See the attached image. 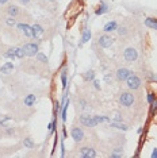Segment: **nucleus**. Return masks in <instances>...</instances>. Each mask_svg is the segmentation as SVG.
Instances as JSON below:
<instances>
[{
  "label": "nucleus",
  "mask_w": 157,
  "mask_h": 158,
  "mask_svg": "<svg viewBox=\"0 0 157 158\" xmlns=\"http://www.w3.org/2000/svg\"><path fill=\"white\" fill-rule=\"evenodd\" d=\"M0 12L3 14H7V15L15 18L18 22H26V23H30L33 19V15L27 11L26 8L20 7L19 4H14V3H8L7 6H3L0 8Z\"/></svg>",
  "instance_id": "1"
},
{
  "label": "nucleus",
  "mask_w": 157,
  "mask_h": 158,
  "mask_svg": "<svg viewBox=\"0 0 157 158\" xmlns=\"http://www.w3.org/2000/svg\"><path fill=\"white\" fill-rule=\"evenodd\" d=\"M0 57L14 61V60H23L26 56H24L22 46H12V45L0 44Z\"/></svg>",
  "instance_id": "2"
},
{
  "label": "nucleus",
  "mask_w": 157,
  "mask_h": 158,
  "mask_svg": "<svg viewBox=\"0 0 157 158\" xmlns=\"http://www.w3.org/2000/svg\"><path fill=\"white\" fill-rule=\"evenodd\" d=\"M118 35L123 39H130L133 38L135 33H137V23L134 19H126L125 22L118 24Z\"/></svg>",
  "instance_id": "3"
},
{
  "label": "nucleus",
  "mask_w": 157,
  "mask_h": 158,
  "mask_svg": "<svg viewBox=\"0 0 157 158\" xmlns=\"http://www.w3.org/2000/svg\"><path fill=\"white\" fill-rule=\"evenodd\" d=\"M118 103L122 107L123 110H131L137 106V95L134 93V91H122L118 96Z\"/></svg>",
  "instance_id": "4"
},
{
  "label": "nucleus",
  "mask_w": 157,
  "mask_h": 158,
  "mask_svg": "<svg viewBox=\"0 0 157 158\" xmlns=\"http://www.w3.org/2000/svg\"><path fill=\"white\" fill-rule=\"evenodd\" d=\"M15 39L24 42L26 39H33V27L26 22H18L15 27Z\"/></svg>",
  "instance_id": "5"
},
{
  "label": "nucleus",
  "mask_w": 157,
  "mask_h": 158,
  "mask_svg": "<svg viewBox=\"0 0 157 158\" xmlns=\"http://www.w3.org/2000/svg\"><path fill=\"white\" fill-rule=\"evenodd\" d=\"M74 156L81 157V158H95L98 157V150H96V147L94 145H91V143L85 141L83 143H80V146L76 149Z\"/></svg>",
  "instance_id": "6"
},
{
  "label": "nucleus",
  "mask_w": 157,
  "mask_h": 158,
  "mask_svg": "<svg viewBox=\"0 0 157 158\" xmlns=\"http://www.w3.org/2000/svg\"><path fill=\"white\" fill-rule=\"evenodd\" d=\"M122 56H123L125 62L133 65V64H135L138 61V58H140V52H138V49L135 48V46L129 45V46H126V48L123 49Z\"/></svg>",
  "instance_id": "7"
},
{
  "label": "nucleus",
  "mask_w": 157,
  "mask_h": 158,
  "mask_svg": "<svg viewBox=\"0 0 157 158\" xmlns=\"http://www.w3.org/2000/svg\"><path fill=\"white\" fill-rule=\"evenodd\" d=\"M77 122L80 126H83V127L88 128V130H92V128H95L96 126H98V122L94 118V115H90L88 112H80L77 116Z\"/></svg>",
  "instance_id": "8"
},
{
  "label": "nucleus",
  "mask_w": 157,
  "mask_h": 158,
  "mask_svg": "<svg viewBox=\"0 0 157 158\" xmlns=\"http://www.w3.org/2000/svg\"><path fill=\"white\" fill-rule=\"evenodd\" d=\"M42 66H48V65H44V64H41L37 60L26 61V62H22V65H20V68H22L24 72H27L28 74H37L38 72H42L44 70V68Z\"/></svg>",
  "instance_id": "9"
},
{
  "label": "nucleus",
  "mask_w": 157,
  "mask_h": 158,
  "mask_svg": "<svg viewBox=\"0 0 157 158\" xmlns=\"http://www.w3.org/2000/svg\"><path fill=\"white\" fill-rule=\"evenodd\" d=\"M70 136H72V139L76 143H83L87 141V134H85L83 126L80 124H73L72 127H70Z\"/></svg>",
  "instance_id": "10"
},
{
  "label": "nucleus",
  "mask_w": 157,
  "mask_h": 158,
  "mask_svg": "<svg viewBox=\"0 0 157 158\" xmlns=\"http://www.w3.org/2000/svg\"><path fill=\"white\" fill-rule=\"evenodd\" d=\"M115 42V39L112 38V35H110L108 33H99L96 35V45L102 49H108L111 48Z\"/></svg>",
  "instance_id": "11"
},
{
  "label": "nucleus",
  "mask_w": 157,
  "mask_h": 158,
  "mask_svg": "<svg viewBox=\"0 0 157 158\" xmlns=\"http://www.w3.org/2000/svg\"><path fill=\"white\" fill-rule=\"evenodd\" d=\"M126 82V87L127 89H130V91H138V89H141L142 87V80H141V77L138 76L137 73H131L129 77H127V80L125 81Z\"/></svg>",
  "instance_id": "12"
},
{
  "label": "nucleus",
  "mask_w": 157,
  "mask_h": 158,
  "mask_svg": "<svg viewBox=\"0 0 157 158\" xmlns=\"http://www.w3.org/2000/svg\"><path fill=\"white\" fill-rule=\"evenodd\" d=\"M22 49L24 52V56L28 58H33L39 52V42H24L22 45Z\"/></svg>",
  "instance_id": "13"
},
{
  "label": "nucleus",
  "mask_w": 157,
  "mask_h": 158,
  "mask_svg": "<svg viewBox=\"0 0 157 158\" xmlns=\"http://www.w3.org/2000/svg\"><path fill=\"white\" fill-rule=\"evenodd\" d=\"M19 128L18 127H12V126H0V138H16L19 135Z\"/></svg>",
  "instance_id": "14"
},
{
  "label": "nucleus",
  "mask_w": 157,
  "mask_h": 158,
  "mask_svg": "<svg viewBox=\"0 0 157 158\" xmlns=\"http://www.w3.org/2000/svg\"><path fill=\"white\" fill-rule=\"evenodd\" d=\"M131 73H133V70H130L129 68L119 66L115 69V72H114V77H115V80L118 82H123V81L127 80V77H129Z\"/></svg>",
  "instance_id": "15"
},
{
  "label": "nucleus",
  "mask_w": 157,
  "mask_h": 158,
  "mask_svg": "<svg viewBox=\"0 0 157 158\" xmlns=\"http://www.w3.org/2000/svg\"><path fill=\"white\" fill-rule=\"evenodd\" d=\"M76 108H77L78 112H90V111H91V104H90V102H88L85 98H83V96H80V98H78V95H77Z\"/></svg>",
  "instance_id": "16"
},
{
  "label": "nucleus",
  "mask_w": 157,
  "mask_h": 158,
  "mask_svg": "<svg viewBox=\"0 0 157 158\" xmlns=\"http://www.w3.org/2000/svg\"><path fill=\"white\" fill-rule=\"evenodd\" d=\"M107 156L111 158H122L125 156L123 145H111V150L107 153Z\"/></svg>",
  "instance_id": "17"
},
{
  "label": "nucleus",
  "mask_w": 157,
  "mask_h": 158,
  "mask_svg": "<svg viewBox=\"0 0 157 158\" xmlns=\"http://www.w3.org/2000/svg\"><path fill=\"white\" fill-rule=\"evenodd\" d=\"M14 69H15V66H14V62H4L2 66H0V73L3 74V76H11L14 73Z\"/></svg>",
  "instance_id": "18"
},
{
  "label": "nucleus",
  "mask_w": 157,
  "mask_h": 158,
  "mask_svg": "<svg viewBox=\"0 0 157 158\" xmlns=\"http://www.w3.org/2000/svg\"><path fill=\"white\" fill-rule=\"evenodd\" d=\"M37 96L34 95V93H28L26 98L23 99V106L27 107V108H31V107H34L35 104H37Z\"/></svg>",
  "instance_id": "19"
},
{
  "label": "nucleus",
  "mask_w": 157,
  "mask_h": 158,
  "mask_svg": "<svg viewBox=\"0 0 157 158\" xmlns=\"http://www.w3.org/2000/svg\"><path fill=\"white\" fill-rule=\"evenodd\" d=\"M22 146L24 149H28V150H34L37 145H35V142L33 141V138H31L30 135H26L23 136V141H22Z\"/></svg>",
  "instance_id": "20"
},
{
  "label": "nucleus",
  "mask_w": 157,
  "mask_h": 158,
  "mask_svg": "<svg viewBox=\"0 0 157 158\" xmlns=\"http://www.w3.org/2000/svg\"><path fill=\"white\" fill-rule=\"evenodd\" d=\"M68 106H69V99L66 95H64L62 103H61V120L66 122V111H68Z\"/></svg>",
  "instance_id": "21"
},
{
  "label": "nucleus",
  "mask_w": 157,
  "mask_h": 158,
  "mask_svg": "<svg viewBox=\"0 0 157 158\" xmlns=\"http://www.w3.org/2000/svg\"><path fill=\"white\" fill-rule=\"evenodd\" d=\"M118 23L117 20H110V22H107L104 26H103V33H112V31H117L118 28Z\"/></svg>",
  "instance_id": "22"
},
{
  "label": "nucleus",
  "mask_w": 157,
  "mask_h": 158,
  "mask_svg": "<svg viewBox=\"0 0 157 158\" xmlns=\"http://www.w3.org/2000/svg\"><path fill=\"white\" fill-rule=\"evenodd\" d=\"M108 126H110V127H112V128H117V130H121V131H127V130H129V126H127V124H125L123 123V122H115V120H110V123H108Z\"/></svg>",
  "instance_id": "23"
},
{
  "label": "nucleus",
  "mask_w": 157,
  "mask_h": 158,
  "mask_svg": "<svg viewBox=\"0 0 157 158\" xmlns=\"http://www.w3.org/2000/svg\"><path fill=\"white\" fill-rule=\"evenodd\" d=\"M108 11H110V4H107L104 0H100V4H99V7L96 8L95 14L99 16V15H103V14H106Z\"/></svg>",
  "instance_id": "24"
},
{
  "label": "nucleus",
  "mask_w": 157,
  "mask_h": 158,
  "mask_svg": "<svg viewBox=\"0 0 157 158\" xmlns=\"http://www.w3.org/2000/svg\"><path fill=\"white\" fill-rule=\"evenodd\" d=\"M95 76H96L95 70L90 69V70H87V72H84L83 73V80H84V82H92L96 78Z\"/></svg>",
  "instance_id": "25"
},
{
  "label": "nucleus",
  "mask_w": 157,
  "mask_h": 158,
  "mask_svg": "<svg viewBox=\"0 0 157 158\" xmlns=\"http://www.w3.org/2000/svg\"><path fill=\"white\" fill-rule=\"evenodd\" d=\"M144 24L151 30H156L157 31V18H146L144 20Z\"/></svg>",
  "instance_id": "26"
},
{
  "label": "nucleus",
  "mask_w": 157,
  "mask_h": 158,
  "mask_svg": "<svg viewBox=\"0 0 157 158\" xmlns=\"http://www.w3.org/2000/svg\"><path fill=\"white\" fill-rule=\"evenodd\" d=\"M91 30L90 28H84L83 30V33H81V38H80V46L81 45H84V44H87L88 41L91 39Z\"/></svg>",
  "instance_id": "27"
},
{
  "label": "nucleus",
  "mask_w": 157,
  "mask_h": 158,
  "mask_svg": "<svg viewBox=\"0 0 157 158\" xmlns=\"http://www.w3.org/2000/svg\"><path fill=\"white\" fill-rule=\"evenodd\" d=\"M35 60L39 61L41 64H44V65H48V64H49L48 57H46V54H45V53H42V52H38V54L35 56Z\"/></svg>",
  "instance_id": "28"
},
{
  "label": "nucleus",
  "mask_w": 157,
  "mask_h": 158,
  "mask_svg": "<svg viewBox=\"0 0 157 158\" xmlns=\"http://www.w3.org/2000/svg\"><path fill=\"white\" fill-rule=\"evenodd\" d=\"M68 66H65L61 72V81H62V88L65 89L66 88V84H68Z\"/></svg>",
  "instance_id": "29"
},
{
  "label": "nucleus",
  "mask_w": 157,
  "mask_h": 158,
  "mask_svg": "<svg viewBox=\"0 0 157 158\" xmlns=\"http://www.w3.org/2000/svg\"><path fill=\"white\" fill-rule=\"evenodd\" d=\"M94 118L96 119V122L99 123H110V118L108 116H103V115H94Z\"/></svg>",
  "instance_id": "30"
},
{
  "label": "nucleus",
  "mask_w": 157,
  "mask_h": 158,
  "mask_svg": "<svg viewBox=\"0 0 157 158\" xmlns=\"http://www.w3.org/2000/svg\"><path fill=\"white\" fill-rule=\"evenodd\" d=\"M156 96L153 92H148V95H146V102H148V104H152L153 102H155Z\"/></svg>",
  "instance_id": "31"
},
{
  "label": "nucleus",
  "mask_w": 157,
  "mask_h": 158,
  "mask_svg": "<svg viewBox=\"0 0 157 158\" xmlns=\"http://www.w3.org/2000/svg\"><path fill=\"white\" fill-rule=\"evenodd\" d=\"M54 128H56V119H54V120H52L50 123H49V126H48V130H49V135H52L53 132H54Z\"/></svg>",
  "instance_id": "32"
},
{
  "label": "nucleus",
  "mask_w": 157,
  "mask_h": 158,
  "mask_svg": "<svg viewBox=\"0 0 157 158\" xmlns=\"http://www.w3.org/2000/svg\"><path fill=\"white\" fill-rule=\"evenodd\" d=\"M10 120H11V116H4L3 119H0V126H7Z\"/></svg>",
  "instance_id": "33"
},
{
  "label": "nucleus",
  "mask_w": 157,
  "mask_h": 158,
  "mask_svg": "<svg viewBox=\"0 0 157 158\" xmlns=\"http://www.w3.org/2000/svg\"><path fill=\"white\" fill-rule=\"evenodd\" d=\"M31 2H33V0H18V3H19L20 6H24V7H28L31 4Z\"/></svg>",
  "instance_id": "34"
},
{
  "label": "nucleus",
  "mask_w": 157,
  "mask_h": 158,
  "mask_svg": "<svg viewBox=\"0 0 157 158\" xmlns=\"http://www.w3.org/2000/svg\"><path fill=\"white\" fill-rule=\"evenodd\" d=\"M151 111H152V114H157V99H155V102H153L151 104Z\"/></svg>",
  "instance_id": "35"
},
{
  "label": "nucleus",
  "mask_w": 157,
  "mask_h": 158,
  "mask_svg": "<svg viewBox=\"0 0 157 158\" xmlns=\"http://www.w3.org/2000/svg\"><path fill=\"white\" fill-rule=\"evenodd\" d=\"M92 84H94V87H95V89H96V91H100V81H99V80H96V78H95V80L94 81H92Z\"/></svg>",
  "instance_id": "36"
},
{
  "label": "nucleus",
  "mask_w": 157,
  "mask_h": 158,
  "mask_svg": "<svg viewBox=\"0 0 157 158\" xmlns=\"http://www.w3.org/2000/svg\"><path fill=\"white\" fill-rule=\"evenodd\" d=\"M151 157L152 158H157V149H153V152L151 154Z\"/></svg>",
  "instance_id": "37"
},
{
  "label": "nucleus",
  "mask_w": 157,
  "mask_h": 158,
  "mask_svg": "<svg viewBox=\"0 0 157 158\" xmlns=\"http://www.w3.org/2000/svg\"><path fill=\"white\" fill-rule=\"evenodd\" d=\"M10 3V0H0V6H7Z\"/></svg>",
  "instance_id": "38"
},
{
  "label": "nucleus",
  "mask_w": 157,
  "mask_h": 158,
  "mask_svg": "<svg viewBox=\"0 0 157 158\" xmlns=\"http://www.w3.org/2000/svg\"><path fill=\"white\" fill-rule=\"evenodd\" d=\"M0 44H2V33H0Z\"/></svg>",
  "instance_id": "39"
}]
</instances>
